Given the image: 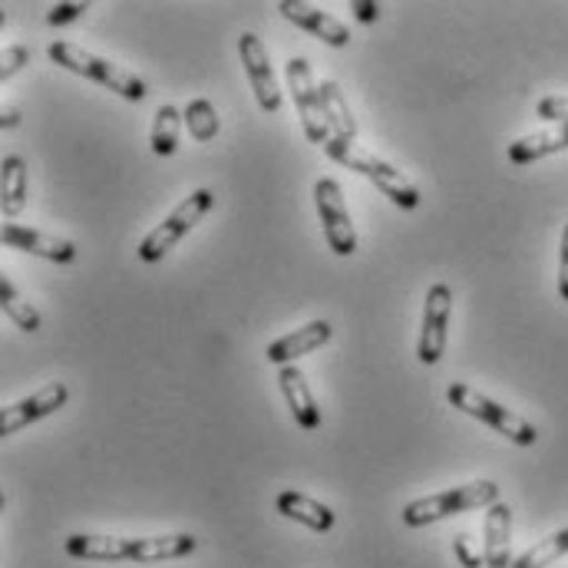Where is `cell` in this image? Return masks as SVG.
Returning a JSON list of instances; mask_svg holds the SVG:
<instances>
[{
  "mask_svg": "<svg viewBox=\"0 0 568 568\" xmlns=\"http://www.w3.org/2000/svg\"><path fill=\"white\" fill-rule=\"evenodd\" d=\"M449 314H453V291H449V284L436 282L426 291L424 324H420V341H417V357L426 367L439 364L446 354Z\"/></svg>",
  "mask_w": 568,
  "mask_h": 568,
  "instance_id": "obj_9",
  "label": "cell"
},
{
  "mask_svg": "<svg viewBox=\"0 0 568 568\" xmlns=\"http://www.w3.org/2000/svg\"><path fill=\"white\" fill-rule=\"evenodd\" d=\"M278 384H282V394L287 407H291L294 424L301 429H317L321 426V407H317V400H314V394L307 387V377L291 364V367L278 371Z\"/></svg>",
  "mask_w": 568,
  "mask_h": 568,
  "instance_id": "obj_16",
  "label": "cell"
},
{
  "mask_svg": "<svg viewBox=\"0 0 568 568\" xmlns=\"http://www.w3.org/2000/svg\"><path fill=\"white\" fill-rule=\"evenodd\" d=\"M67 400H70V387L63 381H53V384L40 387L37 394H30V397L17 400L10 407H3V414H0V433L3 436L20 433L23 426L37 424V420L57 414L60 407H67Z\"/></svg>",
  "mask_w": 568,
  "mask_h": 568,
  "instance_id": "obj_11",
  "label": "cell"
},
{
  "mask_svg": "<svg viewBox=\"0 0 568 568\" xmlns=\"http://www.w3.org/2000/svg\"><path fill=\"white\" fill-rule=\"evenodd\" d=\"M278 10H282V17L287 23L307 30L311 37H317V40L327 43V47H347V43H351V30H347L337 17H331L327 10H321V7H314V3L282 0Z\"/></svg>",
  "mask_w": 568,
  "mask_h": 568,
  "instance_id": "obj_13",
  "label": "cell"
},
{
  "mask_svg": "<svg viewBox=\"0 0 568 568\" xmlns=\"http://www.w3.org/2000/svg\"><path fill=\"white\" fill-rule=\"evenodd\" d=\"M47 53H50V60H53L57 67L70 70V73H80V77H87V80H93V83H100V87L113 90L116 97H123V100H130V103H140V100H145V93H149L145 83H142L136 73H130V70H123L120 63H110L106 57H97V53H90V50L70 43V40L50 43Z\"/></svg>",
  "mask_w": 568,
  "mask_h": 568,
  "instance_id": "obj_3",
  "label": "cell"
},
{
  "mask_svg": "<svg viewBox=\"0 0 568 568\" xmlns=\"http://www.w3.org/2000/svg\"><path fill=\"white\" fill-rule=\"evenodd\" d=\"M287 90L294 97V110L301 116V126H304V136L317 145H327V140L334 136L331 126H327V116H324V100H321V83L314 80V70L304 57H291L287 67Z\"/></svg>",
  "mask_w": 568,
  "mask_h": 568,
  "instance_id": "obj_7",
  "label": "cell"
},
{
  "mask_svg": "<svg viewBox=\"0 0 568 568\" xmlns=\"http://www.w3.org/2000/svg\"><path fill=\"white\" fill-rule=\"evenodd\" d=\"M562 556H568V529L549 536V539H539L532 549H526V552L513 562V568H549L556 566Z\"/></svg>",
  "mask_w": 568,
  "mask_h": 568,
  "instance_id": "obj_24",
  "label": "cell"
},
{
  "mask_svg": "<svg viewBox=\"0 0 568 568\" xmlns=\"http://www.w3.org/2000/svg\"><path fill=\"white\" fill-rule=\"evenodd\" d=\"M239 57H242V67L248 73V83L255 90V100L265 113H282V87H278V77L272 70V57H268V47L262 43V37L255 33H242L239 40Z\"/></svg>",
  "mask_w": 568,
  "mask_h": 568,
  "instance_id": "obj_10",
  "label": "cell"
},
{
  "mask_svg": "<svg viewBox=\"0 0 568 568\" xmlns=\"http://www.w3.org/2000/svg\"><path fill=\"white\" fill-rule=\"evenodd\" d=\"M182 113L175 106H159L152 120V152L155 155H172L179 149V133H182Z\"/></svg>",
  "mask_w": 568,
  "mask_h": 568,
  "instance_id": "obj_22",
  "label": "cell"
},
{
  "mask_svg": "<svg viewBox=\"0 0 568 568\" xmlns=\"http://www.w3.org/2000/svg\"><path fill=\"white\" fill-rule=\"evenodd\" d=\"M182 120L189 126V136L195 142H212L222 130V120H219V110L209 103V100H192L185 110H182Z\"/></svg>",
  "mask_w": 568,
  "mask_h": 568,
  "instance_id": "obj_23",
  "label": "cell"
},
{
  "mask_svg": "<svg viewBox=\"0 0 568 568\" xmlns=\"http://www.w3.org/2000/svg\"><path fill=\"white\" fill-rule=\"evenodd\" d=\"M566 149L568 123H559V126H549V130H539V133H529V136L513 142L509 145V162L513 165H529V162H539V159L566 152Z\"/></svg>",
  "mask_w": 568,
  "mask_h": 568,
  "instance_id": "obj_18",
  "label": "cell"
},
{
  "mask_svg": "<svg viewBox=\"0 0 568 568\" xmlns=\"http://www.w3.org/2000/svg\"><path fill=\"white\" fill-rule=\"evenodd\" d=\"M0 307H3V314H7L20 331H27V334H37L40 324H43L40 311L10 284V278H0Z\"/></svg>",
  "mask_w": 568,
  "mask_h": 568,
  "instance_id": "obj_21",
  "label": "cell"
},
{
  "mask_svg": "<svg viewBox=\"0 0 568 568\" xmlns=\"http://www.w3.org/2000/svg\"><path fill=\"white\" fill-rule=\"evenodd\" d=\"M0 205L7 219H17L27 205V192H30V172L27 162L20 155H7L3 159V175H0Z\"/></svg>",
  "mask_w": 568,
  "mask_h": 568,
  "instance_id": "obj_19",
  "label": "cell"
},
{
  "mask_svg": "<svg viewBox=\"0 0 568 568\" xmlns=\"http://www.w3.org/2000/svg\"><path fill=\"white\" fill-rule=\"evenodd\" d=\"M275 509L282 513L284 519H294L301 526H307L311 532H331L334 529V513L331 506H324L321 499L297 493V489H284L275 499Z\"/></svg>",
  "mask_w": 568,
  "mask_h": 568,
  "instance_id": "obj_17",
  "label": "cell"
},
{
  "mask_svg": "<svg viewBox=\"0 0 568 568\" xmlns=\"http://www.w3.org/2000/svg\"><path fill=\"white\" fill-rule=\"evenodd\" d=\"M493 503H499V486L493 479H476V483L453 486V489H443V493H433V496L407 503L400 519H404V526L420 529V526L469 513V509H489Z\"/></svg>",
  "mask_w": 568,
  "mask_h": 568,
  "instance_id": "obj_4",
  "label": "cell"
},
{
  "mask_svg": "<svg viewBox=\"0 0 568 568\" xmlns=\"http://www.w3.org/2000/svg\"><path fill=\"white\" fill-rule=\"evenodd\" d=\"M331 334H334L331 321H311V324H304V327H297V331L278 337L275 344H268L265 357H268V364L291 367L297 357H307V354H314L317 347H324V344L331 341Z\"/></svg>",
  "mask_w": 568,
  "mask_h": 568,
  "instance_id": "obj_15",
  "label": "cell"
},
{
  "mask_svg": "<svg viewBox=\"0 0 568 568\" xmlns=\"http://www.w3.org/2000/svg\"><path fill=\"white\" fill-rule=\"evenodd\" d=\"M559 294L568 301V225L562 232V248H559Z\"/></svg>",
  "mask_w": 568,
  "mask_h": 568,
  "instance_id": "obj_29",
  "label": "cell"
},
{
  "mask_svg": "<svg viewBox=\"0 0 568 568\" xmlns=\"http://www.w3.org/2000/svg\"><path fill=\"white\" fill-rule=\"evenodd\" d=\"M324 152H327L334 162H341L344 169H354V172H361L364 179H371L397 209H417V205H420V189L414 185V179H407L397 165L384 162V159L374 155L371 149H364V145H357V142L341 140V136H331L327 145H324Z\"/></svg>",
  "mask_w": 568,
  "mask_h": 568,
  "instance_id": "obj_2",
  "label": "cell"
},
{
  "mask_svg": "<svg viewBox=\"0 0 568 568\" xmlns=\"http://www.w3.org/2000/svg\"><path fill=\"white\" fill-rule=\"evenodd\" d=\"M536 116L549 120V123H568V97H542L536 106Z\"/></svg>",
  "mask_w": 568,
  "mask_h": 568,
  "instance_id": "obj_27",
  "label": "cell"
},
{
  "mask_svg": "<svg viewBox=\"0 0 568 568\" xmlns=\"http://www.w3.org/2000/svg\"><path fill=\"white\" fill-rule=\"evenodd\" d=\"M446 400H449V407H456L459 414H466V417H473V420H479V424L493 426L496 433H503V436L513 439L516 446H536V443H539V429L529 424L526 417H519L516 410L503 407L499 400L479 394V390L469 387V384H459V381L449 384V387H446Z\"/></svg>",
  "mask_w": 568,
  "mask_h": 568,
  "instance_id": "obj_5",
  "label": "cell"
},
{
  "mask_svg": "<svg viewBox=\"0 0 568 568\" xmlns=\"http://www.w3.org/2000/svg\"><path fill=\"white\" fill-rule=\"evenodd\" d=\"M212 205H215V195L209 192V189H195L192 195H185L169 215H165V222L162 225H155L145 239L140 242V258L145 265H155V262H162L209 212H212Z\"/></svg>",
  "mask_w": 568,
  "mask_h": 568,
  "instance_id": "obj_6",
  "label": "cell"
},
{
  "mask_svg": "<svg viewBox=\"0 0 568 568\" xmlns=\"http://www.w3.org/2000/svg\"><path fill=\"white\" fill-rule=\"evenodd\" d=\"M199 546L195 536L175 532V536H149V539H130V536H87L77 532L67 539V556L80 562H172L182 556H192Z\"/></svg>",
  "mask_w": 568,
  "mask_h": 568,
  "instance_id": "obj_1",
  "label": "cell"
},
{
  "mask_svg": "<svg viewBox=\"0 0 568 568\" xmlns=\"http://www.w3.org/2000/svg\"><path fill=\"white\" fill-rule=\"evenodd\" d=\"M483 559L486 568H513V509L499 499L486 509L483 523Z\"/></svg>",
  "mask_w": 568,
  "mask_h": 568,
  "instance_id": "obj_14",
  "label": "cell"
},
{
  "mask_svg": "<svg viewBox=\"0 0 568 568\" xmlns=\"http://www.w3.org/2000/svg\"><path fill=\"white\" fill-rule=\"evenodd\" d=\"M0 126H3V130H13V126H20V113H17V110H3V116H0Z\"/></svg>",
  "mask_w": 568,
  "mask_h": 568,
  "instance_id": "obj_31",
  "label": "cell"
},
{
  "mask_svg": "<svg viewBox=\"0 0 568 568\" xmlns=\"http://www.w3.org/2000/svg\"><path fill=\"white\" fill-rule=\"evenodd\" d=\"M90 10V3H80V0H67V3H53L50 13H47V23L50 27H63V23H73L80 20L83 13Z\"/></svg>",
  "mask_w": 568,
  "mask_h": 568,
  "instance_id": "obj_25",
  "label": "cell"
},
{
  "mask_svg": "<svg viewBox=\"0 0 568 568\" xmlns=\"http://www.w3.org/2000/svg\"><path fill=\"white\" fill-rule=\"evenodd\" d=\"M354 17H357L361 23H374V20L381 17V3H371V0H357V3H354Z\"/></svg>",
  "mask_w": 568,
  "mask_h": 568,
  "instance_id": "obj_30",
  "label": "cell"
},
{
  "mask_svg": "<svg viewBox=\"0 0 568 568\" xmlns=\"http://www.w3.org/2000/svg\"><path fill=\"white\" fill-rule=\"evenodd\" d=\"M27 63H30V50H27L23 43L7 47V50H3V57H0V80H10V77H13V73H20Z\"/></svg>",
  "mask_w": 568,
  "mask_h": 568,
  "instance_id": "obj_26",
  "label": "cell"
},
{
  "mask_svg": "<svg viewBox=\"0 0 568 568\" xmlns=\"http://www.w3.org/2000/svg\"><path fill=\"white\" fill-rule=\"evenodd\" d=\"M314 205H317V219L324 229V239L331 245L334 255L351 258L357 252V232L344 202V192L337 185V179H317L314 182Z\"/></svg>",
  "mask_w": 568,
  "mask_h": 568,
  "instance_id": "obj_8",
  "label": "cell"
},
{
  "mask_svg": "<svg viewBox=\"0 0 568 568\" xmlns=\"http://www.w3.org/2000/svg\"><path fill=\"white\" fill-rule=\"evenodd\" d=\"M453 552H456V559H459V566L463 568H483L486 566V559L473 549V539H469V532H459L456 539H453Z\"/></svg>",
  "mask_w": 568,
  "mask_h": 568,
  "instance_id": "obj_28",
  "label": "cell"
},
{
  "mask_svg": "<svg viewBox=\"0 0 568 568\" xmlns=\"http://www.w3.org/2000/svg\"><path fill=\"white\" fill-rule=\"evenodd\" d=\"M321 100H324V116H327L331 133L347 142L357 140V120L347 106V97L341 93L334 80H321Z\"/></svg>",
  "mask_w": 568,
  "mask_h": 568,
  "instance_id": "obj_20",
  "label": "cell"
},
{
  "mask_svg": "<svg viewBox=\"0 0 568 568\" xmlns=\"http://www.w3.org/2000/svg\"><path fill=\"white\" fill-rule=\"evenodd\" d=\"M3 245L37 255V258H47V262H57V265L77 262V245L70 239H57V235L37 232V229L17 225V222H3Z\"/></svg>",
  "mask_w": 568,
  "mask_h": 568,
  "instance_id": "obj_12",
  "label": "cell"
}]
</instances>
